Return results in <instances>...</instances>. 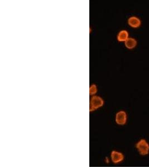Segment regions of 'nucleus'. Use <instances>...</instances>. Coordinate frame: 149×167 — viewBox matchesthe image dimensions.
<instances>
[{
	"mask_svg": "<svg viewBox=\"0 0 149 167\" xmlns=\"http://www.w3.org/2000/svg\"><path fill=\"white\" fill-rule=\"evenodd\" d=\"M136 148L139 153L142 156L149 154V143L145 139H141L136 144Z\"/></svg>",
	"mask_w": 149,
	"mask_h": 167,
	"instance_id": "1",
	"label": "nucleus"
},
{
	"mask_svg": "<svg viewBox=\"0 0 149 167\" xmlns=\"http://www.w3.org/2000/svg\"><path fill=\"white\" fill-rule=\"evenodd\" d=\"M104 104V101L100 96H93L91 99L89 111H92L101 107Z\"/></svg>",
	"mask_w": 149,
	"mask_h": 167,
	"instance_id": "2",
	"label": "nucleus"
},
{
	"mask_svg": "<svg viewBox=\"0 0 149 167\" xmlns=\"http://www.w3.org/2000/svg\"><path fill=\"white\" fill-rule=\"evenodd\" d=\"M127 119L126 113L123 110H121L117 113L115 117V121L117 124L123 125L126 123Z\"/></svg>",
	"mask_w": 149,
	"mask_h": 167,
	"instance_id": "3",
	"label": "nucleus"
},
{
	"mask_svg": "<svg viewBox=\"0 0 149 167\" xmlns=\"http://www.w3.org/2000/svg\"><path fill=\"white\" fill-rule=\"evenodd\" d=\"M111 159L114 164H119L122 162L125 159L122 153L116 150H113L111 153Z\"/></svg>",
	"mask_w": 149,
	"mask_h": 167,
	"instance_id": "4",
	"label": "nucleus"
},
{
	"mask_svg": "<svg viewBox=\"0 0 149 167\" xmlns=\"http://www.w3.org/2000/svg\"><path fill=\"white\" fill-rule=\"evenodd\" d=\"M128 24L132 27L136 28L140 26L141 21L140 19L136 16H131L128 19Z\"/></svg>",
	"mask_w": 149,
	"mask_h": 167,
	"instance_id": "5",
	"label": "nucleus"
},
{
	"mask_svg": "<svg viewBox=\"0 0 149 167\" xmlns=\"http://www.w3.org/2000/svg\"><path fill=\"white\" fill-rule=\"evenodd\" d=\"M128 38V32L126 30H121L117 35V40L119 41H126Z\"/></svg>",
	"mask_w": 149,
	"mask_h": 167,
	"instance_id": "6",
	"label": "nucleus"
},
{
	"mask_svg": "<svg viewBox=\"0 0 149 167\" xmlns=\"http://www.w3.org/2000/svg\"><path fill=\"white\" fill-rule=\"evenodd\" d=\"M125 44L127 48L129 49H132L136 46L137 45V41L136 40L132 38H129L125 42Z\"/></svg>",
	"mask_w": 149,
	"mask_h": 167,
	"instance_id": "7",
	"label": "nucleus"
},
{
	"mask_svg": "<svg viewBox=\"0 0 149 167\" xmlns=\"http://www.w3.org/2000/svg\"><path fill=\"white\" fill-rule=\"evenodd\" d=\"M97 93V86L95 84H92L89 88V94H95Z\"/></svg>",
	"mask_w": 149,
	"mask_h": 167,
	"instance_id": "8",
	"label": "nucleus"
}]
</instances>
